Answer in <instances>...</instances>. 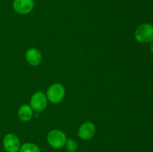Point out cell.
<instances>
[{
  "label": "cell",
  "mask_w": 153,
  "mask_h": 152,
  "mask_svg": "<svg viewBox=\"0 0 153 152\" xmlns=\"http://www.w3.org/2000/svg\"><path fill=\"white\" fill-rule=\"evenodd\" d=\"M19 152H40V151L36 145L32 143H25L20 148Z\"/></svg>",
  "instance_id": "obj_10"
},
{
  "label": "cell",
  "mask_w": 153,
  "mask_h": 152,
  "mask_svg": "<svg viewBox=\"0 0 153 152\" xmlns=\"http://www.w3.org/2000/svg\"><path fill=\"white\" fill-rule=\"evenodd\" d=\"M96 131V128L94 125L91 122H86L83 124L79 129V137L82 139L88 140L94 136Z\"/></svg>",
  "instance_id": "obj_7"
},
{
  "label": "cell",
  "mask_w": 153,
  "mask_h": 152,
  "mask_svg": "<svg viewBox=\"0 0 153 152\" xmlns=\"http://www.w3.org/2000/svg\"><path fill=\"white\" fill-rule=\"evenodd\" d=\"M19 119L23 122H27L29 121L31 119L32 116V110L30 106L27 105V104H23L21 106L19 109Z\"/></svg>",
  "instance_id": "obj_9"
},
{
  "label": "cell",
  "mask_w": 153,
  "mask_h": 152,
  "mask_svg": "<svg viewBox=\"0 0 153 152\" xmlns=\"http://www.w3.org/2000/svg\"><path fill=\"white\" fill-rule=\"evenodd\" d=\"M25 58L27 62L32 66H37L40 63L42 56L40 52L37 49H30L27 51L25 54Z\"/></svg>",
  "instance_id": "obj_8"
},
{
  "label": "cell",
  "mask_w": 153,
  "mask_h": 152,
  "mask_svg": "<svg viewBox=\"0 0 153 152\" xmlns=\"http://www.w3.org/2000/svg\"><path fill=\"white\" fill-rule=\"evenodd\" d=\"M150 49H151V52H152V53H153V41H152V44H151Z\"/></svg>",
  "instance_id": "obj_12"
},
{
  "label": "cell",
  "mask_w": 153,
  "mask_h": 152,
  "mask_svg": "<svg viewBox=\"0 0 153 152\" xmlns=\"http://www.w3.org/2000/svg\"><path fill=\"white\" fill-rule=\"evenodd\" d=\"M47 101L44 93L38 92L34 93L31 98V107L35 111H42L46 107Z\"/></svg>",
  "instance_id": "obj_4"
},
{
  "label": "cell",
  "mask_w": 153,
  "mask_h": 152,
  "mask_svg": "<svg viewBox=\"0 0 153 152\" xmlns=\"http://www.w3.org/2000/svg\"><path fill=\"white\" fill-rule=\"evenodd\" d=\"M66 148L70 152H75L78 148V145L76 142L73 139H68L66 142Z\"/></svg>",
  "instance_id": "obj_11"
},
{
  "label": "cell",
  "mask_w": 153,
  "mask_h": 152,
  "mask_svg": "<svg viewBox=\"0 0 153 152\" xmlns=\"http://www.w3.org/2000/svg\"><path fill=\"white\" fill-rule=\"evenodd\" d=\"M64 95H65V90H64V87L61 83H55L52 85L49 88L46 93L48 100L54 104L61 102L64 98Z\"/></svg>",
  "instance_id": "obj_3"
},
{
  "label": "cell",
  "mask_w": 153,
  "mask_h": 152,
  "mask_svg": "<svg viewBox=\"0 0 153 152\" xmlns=\"http://www.w3.org/2000/svg\"><path fill=\"white\" fill-rule=\"evenodd\" d=\"M135 39L141 43H148L153 41V25L145 23L137 28L134 34Z\"/></svg>",
  "instance_id": "obj_1"
},
{
  "label": "cell",
  "mask_w": 153,
  "mask_h": 152,
  "mask_svg": "<svg viewBox=\"0 0 153 152\" xmlns=\"http://www.w3.org/2000/svg\"><path fill=\"white\" fill-rule=\"evenodd\" d=\"M3 145L7 152H17L19 149V139L13 134H7L4 137Z\"/></svg>",
  "instance_id": "obj_6"
},
{
  "label": "cell",
  "mask_w": 153,
  "mask_h": 152,
  "mask_svg": "<svg viewBox=\"0 0 153 152\" xmlns=\"http://www.w3.org/2000/svg\"><path fill=\"white\" fill-rule=\"evenodd\" d=\"M34 4V0H13V7L17 13L26 14L32 10Z\"/></svg>",
  "instance_id": "obj_5"
},
{
  "label": "cell",
  "mask_w": 153,
  "mask_h": 152,
  "mask_svg": "<svg viewBox=\"0 0 153 152\" xmlns=\"http://www.w3.org/2000/svg\"><path fill=\"white\" fill-rule=\"evenodd\" d=\"M47 141L50 146L54 148H61L67 142L66 135L59 130L50 131L47 136Z\"/></svg>",
  "instance_id": "obj_2"
}]
</instances>
